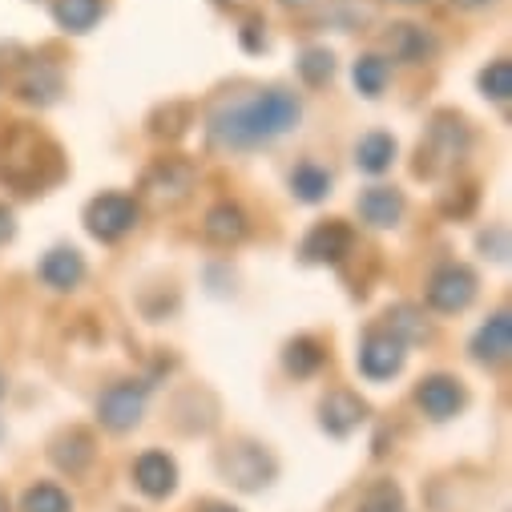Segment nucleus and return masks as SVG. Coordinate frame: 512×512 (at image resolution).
<instances>
[{
  "instance_id": "1",
  "label": "nucleus",
  "mask_w": 512,
  "mask_h": 512,
  "mask_svg": "<svg viewBox=\"0 0 512 512\" xmlns=\"http://www.w3.org/2000/svg\"><path fill=\"white\" fill-rule=\"evenodd\" d=\"M303 117V105L295 93L287 89H267L259 97H250L242 105H234L230 113L214 117L210 125V146L218 150H250V146H263L283 138L287 130H295Z\"/></svg>"
},
{
  "instance_id": "2",
  "label": "nucleus",
  "mask_w": 512,
  "mask_h": 512,
  "mask_svg": "<svg viewBox=\"0 0 512 512\" xmlns=\"http://www.w3.org/2000/svg\"><path fill=\"white\" fill-rule=\"evenodd\" d=\"M61 174H65L61 146L49 134H41L37 125L17 121L0 138V182L13 186L17 194H41L53 182H61Z\"/></svg>"
},
{
  "instance_id": "3",
  "label": "nucleus",
  "mask_w": 512,
  "mask_h": 512,
  "mask_svg": "<svg viewBox=\"0 0 512 512\" xmlns=\"http://www.w3.org/2000/svg\"><path fill=\"white\" fill-rule=\"evenodd\" d=\"M468 146H472V130L460 113H452V109L432 113L424 142L416 150V166H412L416 178H440V174L456 170L468 158Z\"/></svg>"
},
{
  "instance_id": "4",
  "label": "nucleus",
  "mask_w": 512,
  "mask_h": 512,
  "mask_svg": "<svg viewBox=\"0 0 512 512\" xmlns=\"http://www.w3.org/2000/svg\"><path fill=\"white\" fill-rule=\"evenodd\" d=\"M218 472H222V480L234 484L238 492H259V488H267V484L275 480L279 464H275V456H271L263 444L238 440V444H230V448L218 452Z\"/></svg>"
},
{
  "instance_id": "5",
  "label": "nucleus",
  "mask_w": 512,
  "mask_h": 512,
  "mask_svg": "<svg viewBox=\"0 0 512 512\" xmlns=\"http://www.w3.org/2000/svg\"><path fill=\"white\" fill-rule=\"evenodd\" d=\"M194 186H198V170H194V162H186V158H158L146 174H142V198L150 202V206H158V210H174V206H182L190 194H194Z\"/></svg>"
},
{
  "instance_id": "6",
  "label": "nucleus",
  "mask_w": 512,
  "mask_h": 512,
  "mask_svg": "<svg viewBox=\"0 0 512 512\" xmlns=\"http://www.w3.org/2000/svg\"><path fill=\"white\" fill-rule=\"evenodd\" d=\"M138 218H142V206L130 194H97L85 210V230L97 242H117L138 226Z\"/></svg>"
},
{
  "instance_id": "7",
  "label": "nucleus",
  "mask_w": 512,
  "mask_h": 512,
  "mask_svg": "<svg viewBox=\"0 0 512 512\" xmlns=\"http://www.w3.org/2000/svg\"><path fill=\"white\" fill-rule=\"evenodd\" d=\"M142 412H146V383H113V388L101 392L97 400V420L109 428V432H130L142 424Z\"/></svg>"
},
{
  "instance_id": "8",
  "label": "nucleus",
  "mask_w": 512,
  "mask_h": 512,
  "mask_svg": "<svg viewBox=\"0 0 512 512\" xmlns=\"http://www.w3.org/2000/svg\"><path fill=\"white\" fill-rule=\"evenodd\" d=\"M351 246H355V230L339 218H327L307 230V238L299 242V259L303 263H343Z\"/></svg>"
},
{
  "instance_id": "9",
  "label": "nucleus",
  "mask_w": 512,
  "mask_h": 512,
  "mask_svg": "<svg viewBox=\"0 0 512 512\" xmlns=\"http://www.w3.org/2000/svg\"><path fill=\"white\" fill-rule=\"evenodd\" d=\"M472 299H476V275L460 263H448L428 279V307L440 311V315H456Z\"/></svg>"
},
{
  "instance_id": "10",
  "label": "nucleus",
  "mask_w": 512,
  "mask_h": 512,
  "mask_svg": "<svg viewBox=\"0 0 512 512\" xmlns=\"http://www.w3.org/2000/svg\"><path fill=\"white\" fill-rule=\"evenodd\" d=\"M404 343L392 335V331H367V339L359 343V371L367 375V379H392V375H400V367H404Z\"/></svg>"
},
{
  "instance_id": "11",
  "label": "nucleus",
  "mask_w": 512,
  "mask_h": 512,
  "mask_svg": "<svg viewBox=\"0 0 512 512\" xmlns=\"http://www.w3.org/2000/svg\"><path fill=\"white\" fill-rule=\"evenodd\" d=\"M416 404L432 420H452V416H460L468 396H464V388L452 375H428V379H420V388H416Z\"/></svg>"
},
{
  "instance_id": "12",
  "label": "nucleus",
  "mask_w": 512,
  "mask_h": 512,
  "mask_svg": "<svg viewBox=\"0 0 512 512\" xmlns=\"http://www.w3.org/2000/svg\"><path fill=\"white\" fill-rule=\"evenodd\" d=\"M367 420V404L355 396V392H331L323 404H319V424H323V432L327 436H335V440H343V436H351L359 424Z\"/></svg>"
},
{
  "instance_id": "13",
  "label": "nucleus",
  "mask_w": 512,
  "mask_h": 512,
  "mask_svg": "<svg viewBox=\"0 0 512 512\" xmlns=\"http://www.w3.org/2000/svg\"><path fill=\"white\" fill-rule=\"evenodd\" d=\"M134 484L142 488V496L166 500L178 488V464L166 452H142L134 464Z\"/></svg>"
},
{
  "instance_id": "14",
  "label": "nucleus",
  "mask_w": 512,
  "mask_h": 512,
  "mask_svg": "<svg viewBox=\"0 0 512 512\" xmlns=\"http://www.w3.org/2000/svg\"><path fill=\"white\" fill-rule=\"evenodd\" d=\"M359 218L375 230H392L400 218H404V194L396 186H371L359 194Z\"/></svg>"
},
{
  "instance_id": "15",
  "label": "nucleus",
  "mask_w": 512,
  "mask_h": 512,
  "mask_svg": "<svg viewBox=\"0 0 512 512\" xmlns=\"http://www.w3.org/2000/svg\"><path fill=\"white\" fill-rule=\"evenodd\" d=\"M508 351H512V315H508V311H496V315L476 331L472 355H476V363L496 367V363L508 359Z\"/></svg>"
},
{
  "instance_id": "16",
  "label": "nucleus",
  "mask_w": 512,
  "mask_h": 512,
  "mask_svg": "<svg viewBox=\"0 0 512 512\" xmlns=\"http://www.w3.org/2000/svg\"><path fill=\"white\" fill-rule=\"evenodd\" d=\"M41 279L53 291H73L85 279V259H81L73 246H57V250H49L45 259H41Z\"/></svg>"
},
{
  "instance_id": "17",
  "label": "nucleus",
  "mask_w": 512,
  "mask_h": 512,
  "mask_svg": "<svg viewBox=\"0 0 512 512\" xmlns=\"http://www.w3.org/2000/svg\"><path fill=\"white\" fill-rule=\"evenodd\" d=\"M383 41H388V53L396 61H408V65H420V61L436 57V37L420 25H392Z\"/></svg>"
},
{
  "instance_id": "18",
  "label": "nucleus",
  "mask_w": 512,
  "mask_h": 512,
  "mask_svg": "<svg viewBox=\"0 0 512 512\" xmlns=\"http://www.w3.org/2000/svg\"><path fill=\"white\" fill-rule=\"evenodd\" d=\"M49 460H53L61 472H69V476H81V472L93 464V440H89V432H81V428L61 432V436L49 444Z\"/></svg>"
},
{
  "instance_id": "19",
  "label": "nucleus",
  "mask_w": 512,
  "mask_h": 512,
  "mask_svg": "<svg viewBox=\"0 0 512 512\" xmlns=\"http://www.w3.org/2000/svg\"><path fill=\"white\" fill-rule=\"evenodd\" d=\"M246 214L234 206V202H218L210 214H206V222H202V234H206V242H214V246H234V242H242L246 238Z\"/></svg>"
},
{
  "instance_id": "20",
  "label": "nucleus",
  "mask_w": 512,
  "mask_h": 512,
  "mask_svg": "<svg viewBox=\"0 0 512 512\" xmlns=\"http://www.w3.org/2000/svg\"><path fill=\"white\" fill-rule=\"evenodd\" d=\"M392 162H396V138L392 134H363L359 142H355V166L363 170V174H383V170H392Z\"/></svg>"
},
{
  "instance_id": "21",
  "label": "nucleus",
  "mask_w": 512,
  "mask_h": 512,
  "mask_svg": "<svg viewBox=\"0 0 512 512\" xmlns=\"http://www.w3.org/2000/svg\"><path fill=\"white\" fill-rule=\"evenodd\" d=\"M190 121H194V105L190 101H166L154 109L150 117V138L158 142H178L186 130H190Z\"/></svg>"
},
{
  "instance_id": "22",
  "label": "nucleus",
  "mask_w": 512,
  "mask_h": 512,
  "mask_svg": "<svg viewBox=\"0 0 512 512\" xmlns=\"http://www.w3.org/2000/svg\"><path fill=\"white\" fill-rule=\"evenodd\" d=\"M21 97L25 101H33V105H49V101H57V93H61V73L49 65V61H33L29 69H25V77H21Z\"/></svg>"
},
{
  "instance_id": "23",
  "label": "nucleus",
  "mask_w": 512,
  "mask_h": 512,
  "mask_svg": "<svg viewBox=\"0 0 512 512\" xmlns=\"http://www.w3.org/2000/svg\"><path fill=\"white\" fill-rule=\"evenodd\" d=\"M323 359H327V351H323V343L311 339V335H299V339H291V343L283 347V367H287L295 379L315 375V371L323 367Z\"/></svg>"
},
{
  "instance_id": "24",
  "label": "nucleus",
  "mask_w": 512,
  "mask_h": 512,
  "mask_svg": "<svg viewBox=\"0 0 512 512\" xmlns=\"http://www.w3.org/2000/svg\"><path fill=\"white\" fill-rule=\"evenodd\" d=\"M105 13V0H57L53 17L65 33H89Z\"/></svg>"
},
{
  "instance_id": "25",
  "label": "nucleus",
  "mask_w": 512,
  "mask_h": 512,
  "mask_svg": "<svg viewBox=\"0 0 512 512\" xmlns=\"http://www.w3.org/2000/svg\"><path fill=\"white\" fill-rule=\"evenodd\" d=\"M291 194L299 202H323L331 194V174L319 162H299L291 170Z\"/></svg>"
},
{
  "instance_id": "26",
  "label": "nucleus",
  "mask_w": 512,
  "mask_h": 512,
  "mask_svg": "<svg viewBox=\"0 0 512 512\" xmlns=\"http://www.w3.org/2000/svg\"><path fill=\"white\" fill-rule=\"evenodd\" d=\"M383 331H392L404 347H408V343H424V339L432 335V331H428V323H424V315H420L416 307H408V303L388 311V327H383Z\"/></svg>"
},
{
  "instance_id": "27",
  "label": "nucleus",
  "mask_w": 512,
  "mask_h": 512,
  "mask_svg": "<svg viewBox=\"0 0 512 512\" xmlns=\"http://www.w3.org/2000/svg\"><path fill=\"white\" fill-rule=\"evenodd\" d=\"M351 77H355V89H359L363 97H379V93H383V85H388V77H392V69H388V61H383V57L367 53V57H359V61H355Z\"/></svg>"
},
{
  "instance_id": "28",
  "label": "nucleus",
  "mask_w": 512,
  "mask_h": 512,
  "mask_svg": "<svg viewBox=\"0 0 512 512\" xmlns=\"http://www.w3.org/2000/svg\"><path fill=\"white\" fill-rule=\"evenodd\" d=\"M21 512H73V500L57 484H33L21 500Z\"/></svg>"
},
{
  "instance_id": "29",
  "label": "nucleus",
  "mask_w": 512,
  "mask_h": 512,
  "mask_svg": "<svg viewBox=\"0 0 512 512\" xmlns=\"http://www.w3.org/2000/svg\"><path fill=\"white\" fill-rule=\"evenodd\" d=\"M480 93L488 101H508L512 97V61L508 57L488 61V69L480 73Z\"/></svg>"
},
{
  "instance_id": "30",
  "label": "nucleus",
  "mask_w": 512,
  "mask_h": 512,
  "mask_svg": "<svg viewBox=\"0 0 512 512\" xmlns=\"http://www.w3.org/2000/svg\"><path fill=\"white\" fill-rule=\"evenodd\" d=\"M331 73H335V57H331V49H303V57H299V77H303L311 89L327 85Z\"/></svg>"
},
{
  "instance_id": "31",
  "label": "nucleus",
  "mask_w": 512,
  "mask_h": 512,
  "mask_svg": "<svg viewBox=\"0 0 512 512\" xmlns=\"http://www.w3.org/2000/svg\"><path fill=\"white\" fill-rule=\"evenodd\" d=\"M400 488L392 480H379L359 496V512H400Z\"/></svg>"
},
{
  "instance_id": "32",
  "label": "nucleus",
  "mask_w": 512,
  "mask_h": 512,
  "mask_svg": "<svg viewBox=\"0 0 512 512\" xmlns=\"http://www.w3.org/2000/svg\"><path fill=\"white\" fill-rule=\"evenodd\" d=\"M476 210V186H456L440 194V214L444 218H468Z\"/></svg>"
},
{
  "instance_id": "33",
  "label": "nucleus",
  "mask_w": 512,
  "mask_h": 512,
  "mask_svg": "<svg viewBox=\"0 0 512 512\" xmlns=\"http://www.w3.org/2000/svg\"><path fill=\"white\" fill-rule=\"evenodd\" d=\"M323 21H331L335 29L351 33V29H359V25H363V9H355L351 0H335V5L323 13Z\"/></svg>"
},
{
  "instance_id": "34",
  "label": "nucleus",
  "mask_w": 512,
  "mask_h": 512,
  "mask_svg": "<svg viewBox=\"0 0 512 512\" xmlns=\"http://www.w3.org/2000/svg\"><path fill=\"white\" fill-rule=\"evenodd\" d=\"M480 250L488 254V259L504 263V259H508V230H504V226H492V230H484V234H480Z\"/></svg>"
},
{
  "instance_id": "35",
  "label": "nucleus",
  "mask_w": 512,
  "mask_h": 512,
  "mask_svg": "<svg viewBox=\"0 0 512 512\" xmlns=\"http://www.w3.org/2000/svg\"><path fill=\"white\" fill-rule=\"evenodd\" d=\"M238 41H242V49H246V53H263V49H267V25H263L259 17H250V21L242 25Z\"/></svg>"
},
{
  "instance_id": "36",
  "label": "nucleus",
  "mask_w": 512,
  "mask_h": 512,
  "mask_svg": "<svg viewBox=\"0 0 512 512\" xmlns=\"http://www.w3.org/2000/svg\"><path fill=\"white\" fill-rule=\"evenodd\" d=\"M13 234H17L13 210H9V206H0V246H5V242H13Z\"/></svg>"
},
{
  "instance_id": "37",
  "label": "nucleus",
  "mask_w": 512,
  "mask_h": 512,
  "mask_svg": "<svg viewBox=\"0 0 512 512\" xmlns=\"http://www.w3.org/2000/svg\"><path fill=\"white\" fill-rule=\"evenodd\" d=\"M214 5L226 13H242V9H250V0H214Z\"/></svg>"
},
{
  "instance_id": "38",
  "label": "nucleus",
  "mask_w": 512,
  "mask_h": 512,
  "mask_svg": "<svg viewBox=\"0 0 512 512\" xmlns=\"http://www.w3.org/2000/svg\"><path fill=\"white\" fill-rule=\"evenodd\" d=\"M456 9H484V5H492V0H452Z\"/></svg>"
},
{
  "instance_id": "39",
  "label": "nucleus",
  "mask_w": 512,
  "mask_h": 512,
  "mask_svg": "<svg viewBox=\"0 0 512 512\" xmlns=\"http://www.w3.org/2000/svg\"><path fill=\"white\" fill-rule=\"evenodd\" d=\"M198 512H238V508H230V504H202Z\"/></svg>"
},
{
  "instance_id": "40",
  "label": "nucleus",
  "mask_w": 512,
  "mask_h": 512,
  "mask_svg": "<svg viewBox=\"0 0 512 512\" xmlns=\"http://www.w3.org/2000/svg\"><path fill=\"white\" fill-rule=\"evenodd\" d=\"M279 5H287V9H299V5H307V0H279Z\"/></svg>"
},
{
  "instance_id": "41",
  "label": "nucleus",
  "mask_w": 512,
  "mask_h": 512,
  "mask_svg": "<svg viewBox=\"0 0 512 512\" xmlns=\"http://www.w3.org/2000/svg\"><path fill=\"white\" fill-rule=\"evenodd\" d=\"M0 512H9V496L5 492H0Z\"/></svg>"
},
{
  "instance_id": "42",
  "label": "nucleus",
  "mask_w": 512,
  "mask_h": 512,
  "mask_svg": "<svg viewBox=\"0 0 512 512\" xmlns=\"http://www.w3.org/2000/svg\"><path fill=\"white\" fill-rule=\"evenodd\" d=\"M392 5H424V0H392Z\"/></svg>"
},
{
  "instance_id": "43",
  "label": "nucleus",
  "mask_w": 512,
  "mask_h": 512,
  "mask_svg": "<svg viewBox=\"0 0 512 512\" xmlns=\"http://www.w3.org/2000/svg\"><path fill=\"white\" fill-rule=\"evenodd\" d=\"M0 396H5V375H0Z\"/></svg>"
}]
</instances>
